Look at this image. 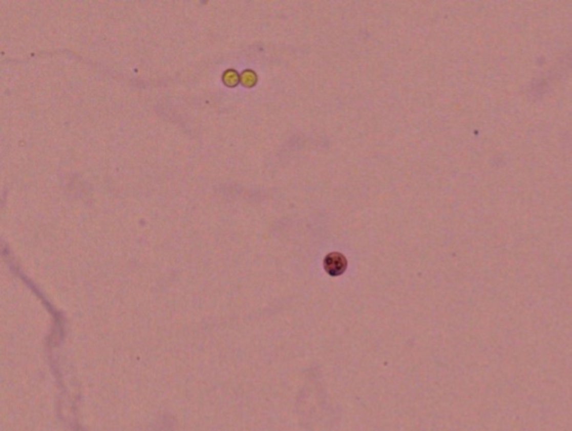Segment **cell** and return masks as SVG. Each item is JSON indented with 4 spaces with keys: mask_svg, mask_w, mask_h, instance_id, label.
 Here are the masks:
<instances>
[{
    "mask_svg": "<svg viewBox=\"0 0 572 431\" xmlns=\"http://www.w3.org/2000/svg\"><path fill=\"white\" fill-rule=\"evenodd\" d=\"M347 260L340 252H331L324 260V268L330 276H340L347 269Z\"/></svg>",
    "mask_w": 572,
    "mask_h": 431,
    "instance_id": "cell-1",
    "label": "cell"
},
{
    "mask_svg": "<svg viewBox=\"0 0 572 431\" xmlns=\"http://www.w3.org/2000/svg\"><path fill=\"white\" fill-rule=\"evenodd\" d=\"M241 82L244 86L246 88H253V86L257 83V75L255 74V72L247 70L243 72L242 76H241Z\"/></svg>",
    "mask_w": 572,
    "mask_h": 431,
    "instance_id": "cell-2",
    "label": "cell"
},
{
    "mask_svg": "<svg viewBox=\"0 0 572 431\" xmlns=\"http://www.w3.org/2000/svg\"><path fill=\"white\" fill-rule=\"evenodd\" d=\"M223 81L227 86H236L239 82V76H238V73L234 70H228L224 73V76H223Z\"/></svg>",
    "mask_w": 572,
    "mask_h": 431,
    "instance_id": "cell-3",
    "label": "cell"
}]
</instances>
